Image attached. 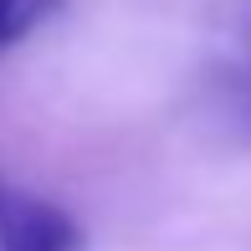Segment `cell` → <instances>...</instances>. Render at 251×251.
Masks as SVG:
<instances>
[{
	"label": "cell",
	"instance_id": "3",
	"mask_svg": "<svg viewBox=\"0 0 251 251\" xmlns=\"http://www.w3.org/2000/svg\"><path fill=\"white\" fill-rule=\"evenodd\" d=\"M56 10H62V0H0V47L31 36L36 26H47Z\"/></svg>",
	"mask_w": 251,
	"mask_h": 251
},
{
	"label": "cell",
	"instance_id": "1",
	"mask_svg": "<svg viewBox=\"0 0 251 251\" xmlns=\"http://www.w3.org/2000/svg\"><path fill=\"white\" fill-rule=\"evenodd\" d=\"M200 108L221 139L251 144V5H236L200 67Z\"/></svg>",
	"mask_w": 251,
	"mask_h": 251
},
{
	"label": "cell",
	"instance_id": "2",
	"mask_svg": "<svg viewBox=\"0 0 251 251\" xmlns=\"http://www.w3.org/2000/svg\"><path fill=\"white\" fill-rule=\"evenodd\" d=\"M0 251H77V226L56 205L0 179Z\"/></svg>",
	"mask_w": 251,
	"mask_h": 251
}]
</instances>
